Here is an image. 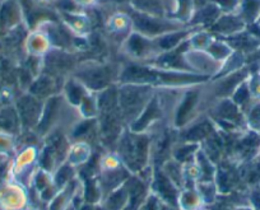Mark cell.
<instances>
[{
	"label": "cell",
	"instance_id": "18",
	"mask_svg": "<svg viewBox=\"0 0 260 210\" xmlns=\"http://www.w3.org/2000/svg\"><path fill=\"white\" fill-rule=\"evenodd\" d=\"M67 96H68V101L72 104H81L87 97V92L81 82L72 81L67 87Z\"/></svg>",
	"mask_w": 260,
	"mask_h": 210
},
{
	"label": "cell",
	"instance_id": "4",
	"mask_svg": "<svg viewBox=\"0 0 260 210\" xmlns=\"http://www.w3.org/2000/svg\"><path fill=\"white\" fill-rule=\"evenodd\" d=\"M69 154L68 142L61 134L52 135L47 142L46 148L41 156V164L46 171H54L62 164L65 156Z\"/></svg>",
	"mask_w": 260,
	"mask_h": 210
},
{
	"label": "cell",
	"instance_id": "12",
	"mask_svg": "<svg viewBox=\"0 0 260 210\" xmlns=\"http://www.w3.org/2000/svg\"><path fill=\"white\" fill-rule=\"evenodd\" d=\"M162 116V109L159 101L157 97H152L151 101L148 102L144 110L142 111V114L139 115L136 119V121L133 122V125L130 126V130L134 132H143L147 127L151 124H153V121L161 119Z\"/></svg>",
	"mask_w": 260,
	"mask_h": 210
},
{
	"label": "cell",
	"instance_id": "5",
	"mask_svg": "<svg viewBox=\"0 0 260 210\" xmlns=\"http://www.w3.org/2000/svg\"><path fill=\"white\" fill-rule=\"evenodd\" d=\"M112 72L110 67L106 66H88L77 74V78L83 86L87 88H91L93 91H101V89L107 88L111 83Z\"/></svg>",
	"mask_w": 260,
	"mask_h": 210
},
{
	"label": "cell",
	"instance_id": "10",
	"mask_svg": "<svg viewBox=\"0 0 260 210\" xmlns=\"http://www.w3.org/2000/svg\"><path fill=\"white\" fill-rule=\"evenodd\" d=\"M23 191L18 186L4 181L0 184V206L3 210H21L24 206Z\"/></svg>",
	"mask_w": 260,
	"mask_h": 210
},
{
	"label": "cell",
	"instance_id": "9",
	"mask_svg": "<svg viewBox=\"0 0 260 210\" xmlns=\"http://www.w3.org/2000/svg\"><path fill=\"white\" fill-rule=\"evenodd\" d=\"M125 49L127 54L133 55L134 57H146L153 55L156 51H159L154 40L148 39L138 32H134L132 36H129L125 44Z\"/></svg>",
	"mask_w": 260,
	"mask_h": 210
},
{
	"label": "cell",
	"instance_id": "2",
	"mask_svg": "<svg viewBox=\"0 0 260 210\" xmlns=\"http://www.w3.org/2000/svg\"><path fill=\"white\" fill-rule=\"evenodd\" d=\"M152 98V88L147 84L125 83L119 89V107L122 116L134 119L142 114Z\"/></svg>",
	"mask_w": 260,
	"mask_h": 210
},
{
	"label": "cell",
	"instance_id": "23",
	"mask_svg": "<svg viewBox=\"0 0 260 210\" xmlns=\"http://www.w3.org/2000/svg\"><path fill=\"white\" fill-rule=\"evenodd\" d=\"M14 149V139L8 131L0 130V156H8Z\"/></svg>",
	"mask_w": 260,
	"mask_h": 210
},
{
	"label": "cell",
	"instance_id": "22",
	"mask_svg": "<svg viewBox=\"0 0 260 210\" xmlns=\"http://www.w3.org/2000/svg\"><path fill=\"white\" fill-rule=\"evenodd\" d=\"M219 9H221L219 7L212 6V4L204 7L197 14V17H199V21H197L195 23H214L219 18Z\"/></svg>",
	"mask_w": 260,
	"mask_h": 210
},
{
	"label": "cell",
	"instance_id": "3",
	"mask_svg": "<svg viewBox=\"0 0 260 210\" xmlns=\"http://www.w3.org/2000/svg\"><path fill=\"white\" fill-rule=\"evenodd\" d=\"M133 27L136 32L147 37H159L169 32L181 29L182 23L177 21L162 19L161 17L151 16L147 13H141L133 17Z\"/></svg>",
	"mask_w": 260,
	"mask_h": 210
},
{
	"label": "cell",
	"instance_id": "7",
	"mask_svg": "<svg viewBox=\"0 0 260 210\" xmlns=\"http://www.w3.org/2000/svg\"><path fill=\"white\" fill-rule=\"evenodd\" d=\"M23 12L19 0L0 2V32L7 33L21 24Z\"/></svg>",
	"mask_w": 260,
	"mask_h": 210
},
{
	"label": "cell",
	"instance_id": "11",
	"mask_svg": "<svg viewBox=\"0 0 260 210\" xmlns=\"http://www.w3.org/2000/svg\"><path fill=\"white\" fill-rule=\"evenodd\" d=\"M199 98H201L199 89H191V91L186 92L176 111L175 122H176L177 127L186 126L187 124H190V117L194 114L195 110L198 109Z\"/></svg>",
	"mask_w": 260,
	"mask_h": 210
},
{
	"label": "cell",
	"instance_id": "19",
	"mask_svg": "<svg viewBox=\"0 0 260 210\" xmlns=\"http://www.w3.org/2000/svg\"><path fill=\"white\" fill-rule=\"evenodd\" d=\"M74 168L73 164H71L69 162H67L65 164H61L59 168L56 169V174L54 177V182L56 185V187H65L71 181H73L74 179Z\"/></svg>",
	"mask_w": 260,
	"mask_h": 210
},
{
	"label": "cell",
	"instance_id": "16",
	"mask_svg": "<svg viewBox=\"0 0 260 210\" xmlns=\"http://www.w3.org/2000/svg\"><path fill=\"white\" fill-rule=\"evenodd\" d=\"M203 199L198 190H186L179 195V204L182 210H198L203 205Z\"/></svg>",
	"mask_w": 260,
	"mask_h": 210
},
{
	"label": "cell",
	"instance_id": "25",
	"mask_svg": "<svg viewBox=\"0 0 260 210\" xmlns=\"http://www.w3.org/2000/svg\"><path fill=\"white\" fill-rule=\"evenodd\" d=\"M234 210H254L252 207H249V206H237L235 207Z\"/></svg>",
	"mask_w": 260,
	"mask_h": 210
},
{
	"label": "cell",
	"instance_id": "1",
	"mask_svg": "<svg viewBox=\"0 0 260 210\" xmlns=\"http://www.w3.org/2000/svg\"><path fill=\"white\" fill-rule=\"evenodd\" d=\"M149 139L144 132H130L122 135L119 142V158L129 171H143L151 156Z\"/></svg>",
	"mask_w": 260,
	"mask_h": 210
},
{
	"label": "cell",
	"instance_id": "17",
	"mask_svg": "<svg viewBox=\"0 0 260 210\" xmlns=\"http://www.w3.org/2000/svg\"><path fill=\"white\" fill-rule=\"evenodd\" d=\"M134 7L139 12H144L151 16H162L164 14V3L162 0H134Z\"/></svg>",
	"mask_w": 260,
	"mask_h": 210
},
{
	"label": "cell",
	"instance_id": "13",
	"mask_svg": "<svg viewBox=\"0 0 260 210\" xmlns=\"http://www.w3.org/2000/svg\"><path fill=\"white\" fill-rule=\"evenodd\" d=\"M246 70H235L234 73L230 74V76L224 77L222 81H219L218 83H216V93L218 96H232L234 92L236 91L237 87L245 81V77H246Z\"/></svg>",
	"mask_w": 260,
	"mask_h": 210
},
{
	"label": "cell",
	"instance_id": "20",
	"mask_svg": "<svg viewBox=\"0 0 260 210\" xmlns=\"http://www.w3.org/2000/svg\"><path fill=\"white\" fill-rule=\"evenodd\" d=\"M206 51L211 55L212 57H214L216 60H224L227 57H230L231 55V49H230L229 45L222 44L218 41H212L211 45L206 49Z\"/></svg>",
	"mask_w": 260,
	"mask_h": 210
},
{
	"label": "cell",
	"instance_id": "14",
	"mask_svg": "<svg viewBox=\"0 0 260 210\" xmlns=\"http://www.w3.org/2000/svg\"><path fill=\"white\" fill-rule=\"evenodd\" d=\"M129 202V191L126 184L110 192L105 201V210H125Z\"/></svg>",
	"mask_w": 260,
	"mask_h": 210
},
{
	"label": "cell",
	"instance_id": "8",
	"mask_svg": "<svg viewBox=\"0 0 260 210\" xmlns=\"http://www.w3.org/2000/svg\"><path fill=\"white\" fill-rule=\"evenodd\" d=\"M153 185L159 200L167 202L169 205H172V206H176L179 204V187L165 174L162 169L154 173Z\"/></svg>",
	"mask_w": 260,
	"mask_h": 210
},
{
	"label": "cell",
	"instance_id": "24",
	"mask_svg": "<svg viewBox=\"0 0 260 210\" xmlns=\"http://www.w3.org/2000/svg\"><path fill=\"white\" fill-rule=\"evenodd\" d=\"M247 121L255 129H260V102L254 104L247 115Z\"/></svg>",
	"mask_w": 260,
	"mask_h": 210
},
{
	"label": "cell",
	"instance_id": "6",
	"mask_svg": "<svg viewBox=\"0 0 260 210\" xmlns=\"http://www.w3.org/2000/svg\"><path fill=\"white\" fill-rule=\"evenodd\" d=\"M17 114H18L19 122L24 127L37 126L40 119L42 116L44 107L40 103L39 99L32 94V96H22L17 101Z\"/></svg>",
	"mask_w": 260,
	"mask_h": 210
},
{
	"label": "cell",
	"instance_id": "15",
	"mask_svg": "<svg viewBox=\"0 0 260 210\" xmlns=\"http://www.w3.org/2000/svg\"><path fill=\"white\" fill-rule=\"evenodd\" d=\"M244 27V22L239 18H235L232 16H224L217 19L211 29L219 32V33L231 34L235 32H239Z\"/></svg>",
	"mask_w": 260,
	"mask_h": 210
},
{
	"label": "cell",
	"instance_id": "21",
	"mask_svg": "<svg viewBox=\"0 0 260 210\" xmlns=\"http://www.w3.org/2000/svg\"><path fill=\"white\" fill-rule=\"evenodd\" d=\"M54 89V83L49 77H41L31 86V93L36 97H44Z\"/></svg>",
	"mask_w": 260,
	"mask_h": 210
}]
</instances>
